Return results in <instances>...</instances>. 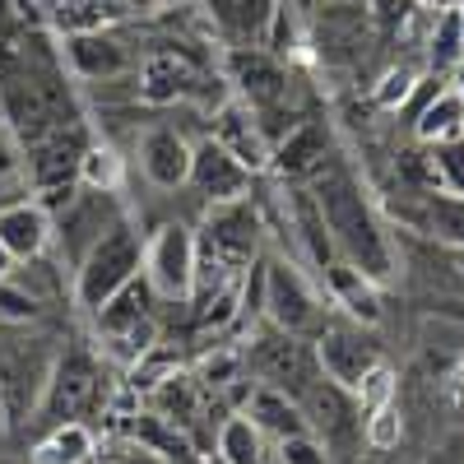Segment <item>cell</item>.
<instances>
[{"mask_svg":"<svg viewBox=\"0 0 464 464\" xmlns=\"http://www.w3.org/2000/svg\"><path fill=\"white\" fill-rule=\"evenodd\" d=\"M362 432H367V446H376V450H395L400 437H404L400 404H385V409L367 413V418H362Z\"/></svg>","mask_w":464,"mask_h":464,"instance_id":"cell-32","label":"cell"},{"mask_svg":"<svg viewBox=\"0 0 464 464\" xmlns=\"http://www.w3.org/2000/svg\"><path fill=\"white\" fill-rule=\"evenodd\" d=\"M140 269H144V242L135 237L130 223H111L80 260V306L98 312L107 297H116L130 279H140Z\"/></svg>","mask_w":464,"mask_h":464,"instance_id":"cell-2","label":"cell"},{"mask_svg":"<svg viewBox=\"0 0 464 464\" xmlns=\"http://www.w3.org/2000/svg\"><path fill=\"white\" fill-rule=\"evenodd\" d=\"M325 153H330V135L321 121H302L297 130H288L275 149H269V168H275L279 177H316L325 168Z\"/></svg>","mask_w":464,"mask_h":464,"instance_id":"cell-13","label":"cell"},{"mask_svg":"<svg viewBox=\"0 0 464 464\" xmlns=\"http://www.w3.org/2000/svg\"><path fill=\"white\" fill-rule=\"evenodd\" d=\"M93 316H98L102 339H107V334H126V330L144 325V321H149V284H144V279H130L116 297H107Z\"/></svg>","mask_w":464,"mask_h":464,"instance_id":"cell-24","label":"cell"},{"mask_svg":"<svg viewBox=\"0 0 464 464\" xmlns=\"http://www.w3.org/2000/svg\"><path fill=\"white\" fill-rule=\"evenodd\" d=\"M358 409H362V418L367 413H376V409H385V404H395V372L385 367V362H376L362 381H358Z\"/></svg>","mask_w":464,"mask_h":464,"instance_id":"cell-29","label":"cell"},{"mask_svg":"<svg viewBox=\"0 0 464 464\" xmlns=\"http://www.w3.org/2000/svg\"><path fill=\"white\" fill-rule=\"evenodd\" d=\"M190 181H196V190L209 205L246 200V190H251V172L218 140H205L200 149H190Z\"/></svg>","mask_w":464,"mask_h":464,"instance_id":"cell-10","label":"cell"},{"mask_svg":"<svg viewBox=\"0 0 464 464\" xmlns=\"http://www.w3.org/2000/svg\"><path fill=\"white\" fill-rule=\"evenodd\" d=\"M455 14H459V52H464V5H459Z\"/></svg>","mask_w":464,"mask_h":464,"instance_id":"cell-39","label":"cell"},{"mask_svg":"<svg viewBox=\"0 0 464 464\" xmlns=\"http://www.w3.org/2000/svg\"><path fill=\"white\" fill-rule=\"evenodd\" d=\"M130 437H135V446H144V450H153V455H163L168 464H200L196 441H190V437L177 428V422L159 418L153 409L130 413Z\"/></svg>","mask_w":464,"mask_h":464,"instance_id":"cell-18","label":"cell"},{"mask_svg":"<svg viewBox=\"0 0 464 464\" xmlns=\"http://www.w3.org/2000/svg\"><path fill=\"white\" fill-rule=\"evenodd\" d=\"M325 279H330V297L348 312V321H358V325L381 321V297H376V284L367 275H358L353 265H330Z\"/></svg>","mask_w":464,"mask_h":464,"instance_id":"cell-21","label":"cell"},{"mask_svg":"<svg viewBox=\"0 0 464 464\" xmlns=\"http://www.w3.org/2000/svg\"><path fill=\"white\" fill-rule=\"evenodd\" d=\"M200 242L227 265L242 269L251 265L256 246H260V214L251 209V200H227V205H209V218L200 227Z\"/></svg>","mask_w":464,"mask_h":464,"instance_id":"cell-9","label":"cell"},{"mask_svg":"<svg viewBox=\"0 0 464 464\" xmlns=\"http://www.w3.org/2000/svg\"><path fill=\"white\" fill-rule=\"evenodd\" d=\"M381 362V348L358 330V325H321L316 330V367H321V376L325 381H334V385H343L348 395L358 391V381L372 372Z\"/></svg>","mask_w":464,"mask_h":464,"instance_id":"cell-8","label":"cell"},{"mask_svg":"<svg viewBox=\"0 0 464 464\" xmlns=\"http://www.w3.org/2000/svg\"><path fill=\"white\" fill-rule=\"evenodd\" d=\"M413 84H418V70H391V74H385V80H381V89H376V102L381 107H404L409 98H413Z\"/></svg>","mask_w":464,"mask_h":464,"instance_id":"cell-35","label":"cell"},{"mask_svg":"<svg viewBox=\"0 0 464 464\" xmlns=\"http://www.w3.org/2000/svg\"><path fill=\"white\" fill-rule=\"evenodd\" d=\"M450 61H464V52H459V14H455V10H446L441 33L432 37V65L441 70V65H450Z\"/></svg>","mask_w":464,"mask_h":464,"instance_id":"cell-34","label":"cell"},{"mask_svg":"<svg viewBox=\"0 0 464 464\" xmlns=\"http://www.w3.org/2000/svg\"><path fill=\"white\" fill-rule=\"evenodd\" d=\"M149 409L159 413V418H168V422H177V428L186 432L190 422L200 418V409H205V391H200L196 376L172 372L159 385H149Z\"/></svg>","mask_w":464,"mask_h":464,"instance_id":"cell-20","label":"cell"},{"mask_svg":"<svg viewBox=\"0 0 464 464\" xmlns=\"http://www.w3.org/2000/svg\"><path fill=\"white\" fill-rule=\"evenodd\" d=\"M459 126H464V102H459L455 93H437L428 107L418 111V121H413V130H418V140H422V144L455 140V135H464Z\"/></svg>","mask_w":464,"mask_h":464,"instance_id":"cell-27","label":"cell"},{"mask_svg":"<svg viewBox=\"0 0 464 464\" xmlns=\"http://www.w3.org/2000/svg\"><path fill=\"white\" fill-rule=\"evenodd\" d=\"M200 93V80L181 56L172 52H153L140 70V98L144 102H177V98H196Z\"/></svg>","mask_w":464,"mask_h":464,"instance_id":"cell-16","label":"cell"},{"mask_svg":"<svg viewBox=\"0 0 464 464\" xmlns=\"http://www.w3.org/2000/svg\"><path fill=\"white\" fill-rule=\"evenodd\" d=\"M209 140H218L246 172L269 168V140H265V130H260V121H256V111H251L246 102L218 107V121H214V135H209Z\"/></svg>","mask_w":464,"mask_h":464,"instance_id":"cell-11","label":"cell"},{"mask_svg":"<svg viewBox=\"0 0 464 464\" xmlns=\"http://www.w3.org/2000/svg\"><path fill=\"white\" fill-rule=\"evenodd\" d=\"M93 455L89 422H56V428L33 446L28 464H84Z\"/></svg>","mask_w":464,"mask_h":464,"instance_id":"cell-22","label":"cell"},{"mask_svg":"<svg viewBox=\"0 0 464 464\" xmlns=\"http://www.w3.org/2000/svg\"><path fill=\"white\" fill-rule=\"evenodd\" d=\"M10 275H14V256H10L5 246H0V284H5Z\"/></svg>","mask_w":464,"mask_h":464,"instance_id":"cell-38","label":"cell"},{"mask_svg":"<svg viewBox=\"0 0 464 464\" xmlns=\"http://www.w3.org/2000/svg\"><path fill=\"white\" fill-rule=\"evenodd\" d=\"M209 14L237 37H260L269 28V19H275V0H205Z\"/></svg>","mask_w":464,"mask_h":464,"instance_id":"cell-26","label":"cell"},{"mask_svg":"<svg viewBox=\"0 0 464 464\" xmlns=\"http://www.w3.org/2000/svg\"><path fill=\"white\" fill-rule=\"evenodd\" d=\"M0 312H5V316H33L37 312V297L28 288H14L5 279V284H0Z\"/></svg>","mask_w":464,"mask_h":464,"instance_id":"cell-36","label":"cell"},{"mask_svg":"<svg viewBox=\"0 0 464 464\" xmlns=\"http://www.w3.org/2000/svg\"><path fill=\"white\" fill-rule=\"evenodd\" d=\"M432 177H437L446 190L464 196V135L437 144V153H432Z\"/></svg>","mask_w":464,"mask_h":464,"instance_id":"cell-30","label":"cell"},{"mask_svg":"<svg viewBox=\"0 0 464 464\" xmlns=\"http://www.w3.org/2000/svg\"><path fill=\"white\" fill-rule=\"evenodd\" d=\"M80 181L89 190H98V196H116L126 181V163H121V153L107 149V144H93L80 153Z\"/></svg>","mask_w":464,"mask_h":464,"instance_id":"cell-28","label":"cell"},{"mask_svg":"<svg viewBox=\"0 0 464 464\" xmlns=\"http://www.w3.org/2000/svg\"><path fill=\"white\" fill-rule=\"evenodd\" d=\"M312 196H316V205L325 214L330 242L343 251V265H353L358 275H367L372 284L391 279L395 275V251H391V242H385L376 214L367 209L358 181L348 172H339V168H321Z\"/></svg>","mask_w":464,"mask_h":464,"instance_id":"cell-1","label":"cell"},{"mask_svg":"<svg viewBox=\"0 0 464 464\" xmlns=\"http://www.w3.org/2000/svg\"><path fill=\"white\" fill-rule=\"evenodd\" d=\"M214 446L223 464H265V432L246 413H227L214 432Z\"/></svg>","mask_w":464,"mask_h":464,"instance_id":"cell-23","label":"cell"},{"mask_svg":"<svg viewBox=\"0 0 464 464\" xmlns=\"http://www.w3.org/2000/svg\"><path fill=\"white\" fill-rule=\"evenodd\" d=\"M306 422H312V432H325V437H339L348 428V418H353V400H348L343 385L325 381V376H312L306 381V391L297 395Z\"/></svg>","mask_w":464,"mask_h":464,"instance_id":"cell-17","label":"cell"},{"mask_svg":"<svg viewBox=\"0 0 464 464\" xmlns=\"http://www.w3.org/2000/svg\"><path fill=\"white\" fill-rule=\"evenodd\" d=\"M260 312L269 316V325L284 330V334L321 330V302H316V293L306 288V279L297 275L293 265H284V260H269V265H265Z\"/></svg>","mask_w":464,"mask_h":464,"instance_id":"cell-5","label":"cell"},{"mask_svg":"<svg viewBox=\"0 0 464 464\" xmlns=\"http://www.w3.org/2000/svg\"><path fill=\"white\" fill-rule=\"evenodd\" d=\"M237 413H246V418L256 422V428H260V432H269L275 441L312 432V422H306V413H302L297 395L275 391V385H251V395H246V404H242Z\"/></svg>","mask_w":464,"mask_h":464,"instance_id":"cell-14","label":"cell"},{"mask_svg":"<svg viewBox=\"0 0 464 464\" xmlns=\"http://www.w3.org/2000/svg\"><path fill=\"white\" fill-rule=\"evenodd\" d=\"M52 242V218L37 200H19L0 209V246L14 260H37Z\"/></svg>","mask_w":464,"mask_h":464,"instance_id":"cell-15","label":"cell"},{"mask_svg":"<svg viewBox=\"0 0 464 464\" xmlns=\"http://www.w3.org/2000/svg\"><path fill=\"white\" fill-rule=\"evenodd\" d=\"M459 130H464V126H459Z\"/></svg>","mask_w":464,"mask_h":464,"instance_id":"cell-40","label":"cell"},{"mask_svg":"<svg viewBox=\"0 0 464 464\" xmlns=\"http://www.w3.org/2000/svg\"><path fill=\"white\" fill-rule=\"evenodd\" d=\"M190 275H196V237L181 223H163L144 242V284L168 302H190Z\"/></svg>","mask_w":464,"mask_h":464,"instance_id":"cell-4","label":"cell"},{"mask_svg":"<svg viewBox=\"0 0 464 464\" xmlns=\"http://www.w3.org/2000/svg\"><path fill=\"white\" fill-rule=\"evenodd\" d=\"M428 227L441 232L446 242H459L464 246V200H450V196H428Z\"/></svg>","mask_w":464,"mask_h":464,"instance_id":"cell-31","label":"cell"},{"mask_svg":"<svg viewBox=\"0 0 464 464\" xmlns=\"http://www.w3.org/2000/svg\"><path fill=\"white\" fill-rule=\"evenodd\" d=\"M227 70H232V84H237L242 102L256 111L260 126L269 121V116H284V107H288V74L269 52L232 47L227 52Z\"/></svg>","mask_w":464,"mask_h":464,"instance_id":"cell-7","label":"cell"},{"mask_svg":"<svg viewBox=\"0 0 464 464\" xmlns=\"http://www.w3.org/2000/svg\"><path fill=\"white\" fill-rule=\"evenodd\" d=\"M450 80H455V84H450V93L464 102V61H455V74H450Z\"/></svg>","mask_w":464,"mask_h":464,"instance_id":"cell-37","label":"cell"},{"mask_svg":"<svg viewBox=\"0 0 464 464\" xmlns=\"http://www.w3.org/2000/svg\"><path fill=\"white\" fill-rule=\"evenodd\" d=\"M102 404V367L84 353V348H70V353L52 367L47 391H43V422H80L89 409Z\"/></svg>","mask_w":464,"mask_h":464,"instance_id":"cell-3","label":"cell"},{"mask_svg":"<svg viewBox=\"0 0 464 464\" xmlns=\"http://www.w3.org/2000/svg\"><path fill=\"white\" fill-rule=\"evenodd\" d=\"M140 168L159 190H177V186L190 181V144L172 126L149 130L140 140Z\"/></svg>","mask_w":464,"mask_h":464,"instance_id":"cell-12","label":"cell"},{"mask_svg":"<svg viewBox=\"0 0 464 464\" xmlns=\"http://www.w3.org/2000/svg\"><path fill=\"white\" fill-rule=\"evenodd\" d=\"M246 353V372L256 376V385H275V391H288V395H302L306 381H312V358L306 348L297 343V334H284V330H260L251 339Z\"/></svg>","mask_w":464,"mask_h":464,"instance_id":"cell-6","label":"cell"},{"mask_svg":"<svg viewBox=\"0 0 464 464\" xmlns=\"http://www.w3.org/2000/svg\"><path fill=\"white\" fill-rule=\"evenodd\" d=\"M279 459H284V464H330L325 446H321L312 432H302V437H284V441H279Z\"/></svg>","mask_w":464,"mask_h":464,"instance_id":"cell-33","label":"cell"},{"mask_svg":"<svg viewBox=\"0 0 464 464\" xmlns=\"http://www.w3.org/2000/svg\"><path fill=\"white\" fill-rule=\"evenodd\" d=\"M288 209H293V223L302 227V242H306V256L316 265H334V242H330V227H325V214L316 205L312 190H288Z\"/></svg>","mask_w":464,"mask_h":464,"instance_id":"cell-25","label":"cell"},{"mask_svg":"<svg viewBox=\"0 0 464 464\" xmlns=\"http://www.w3.org/2000/svg\"><path fill=\"white\" fill-rule=\"evenodd\" d=\"M70 65L84 74V80H111V74H121L130 65L126 47L116 43V37H107L102 28L98 33H70Z\"/></svg>","mask_w":464,"mask_h":464,"instance_id":"cell-19","label":"cell"}]
</instances>
